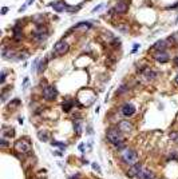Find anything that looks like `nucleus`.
Segmentation results:
<instances>
[{
	"label": "nucleus",
	"mask_w": 178,
	"mask_h": 179,
	"mask_svg": "<svg viewBox=\"0 0 178 179\" xmlns=\"http://www.w3.org/2000/svg\"><path fill=\"white\" fill-rule=\"evenodd\" d=\"M107 140L114 144V146L121 149V147H123L125 138H123V135H122V131L119 128H110L107 131Z\"/></svg>",
	"instance_id": "1"
},
{
	"label": "nucleus",
	"mask_w": 178,
	"mask_h": 179,
	"mask_svg": "<svg viewBox=\"0 0 178 179\" xmlns=\"http://www.w3.org/2000/svg\"><path fill=\"white\" fill-rule=\"evenodd\" d=\"M122 159H123V162L129 163V165H134V163H137L138 154H137V151L133 150V149H126L123 152H122Z\"/></svg>",
	"instance_id": "2"
},
{
	"label": "nucleus",
	"mask_w": 178,
	"mask_h": 179,
	"mask_svg": "<svg viewBox=\"0 0 178 179\" xmlns=\"http://www.w3.org/2000/svg\"><path fill=\"white\" fill-rule=\"evenodd\" d=\"M32 38L35 39L36 42H43V40H46L47 38H48V31H47L46 27L39 26V27H36V28L34 30Z\"/></svg>",
	"instance_id": "3"
},
{
	"label": "nucleus",
	"mask_w": 178,
	"mask_h": 179,
	"mask_svg": "<svg viewBox=\"0 0 178 179\" xmlns=\"http://www.w3.org/2000/svg\"><path fill=\"white\" fill-rule=\"evenodd\" d=\"M68 48H70V46H68V43L66 42V40H59L54 46V52L56 55H59V56H62V55L67 54Z\"/></svg>",
	"instance_id": "4"
},
{
	"label": "nucleus",
	"mask_w": 178,
	"mask_h": 179,
	"mask_svg": "<svg viewBox=\"0 0 178 179\" xmlns=\"http://www.w3.org/2000/svg\"><path fill=\"white\" fill-rule=\"evenodd\" d=\"M15 150L20 154H26L31 150V143L26 139H19L16 143H15Z\"/></svg>",
	"instance_id": "5"
},
{
	"label": "nucleus",
	"mask_w": 178,
	"mask_h": 179,
	"mask_svg": "<svg viewBox=\"0 0 178 179\" xmlns=\"http://www.w3.org/2000/svg\"><path fill=\"white\" fill-rule=\"evenodd\" d=\"M56 96H58V91L54 86H46L43 88V98L46 100H54Z\"/></svg>",
	"instance_id": "6"
},
{
	"label": "nucleus",
	"mask_w": 178,
	"mask_h": 179,
	"mask_svg": "<svg viewBox=\"0 0 178 179\" xmlns=\"http://www.w3.org/2000/svg\"><path fill=\"white\" fill-rule=\"evenodd\" d=\"M142 171V165L141 163H134V165L130 166V168L127 170V177L129 178H134V177H138Z\"/></svg>",
	"instance_id": "7"
},
{
	"label": "nucleus",
	"mask_w": 178,
	"mask_h": 179,
	"mask_svg": "<svg viewBox=\"0 0 178 179\" xmlns=\"http://www.w3.org/2000/svg\"><path fill=\"white\" fill-rule=\"evenodd\" d=\"M121 112H122V115H123V116H127V118H129V116L135 114V107H134L131 103H126L121 108Z\"/></svg>",
	"instance_id": "8"
},
{
	"label": "nucleus",
	"mask_w": 178,
	"mask_h": 179,
	"mask_svg": "<svg viewBox=\"0 0 178 179\" xmlns=\"http://www.w3.org/2000/svg\"><path fill=\"white\" fill-rule=\"evenodd\" d=\"M2 56L3 59H12V58L16 56V52L7 47V46H4V47H2Z\"/></svg>",
	"instance_id": "9"
},
{
	"label": "nucleus",
	"mask_w": 178,
	"mask_h": 179,
	"mask_svg": "<svg viewBox=\"0 0 178 179\" xmlns=\"http://www.w3.org/2000/svg\"><path fill=\"white\" fill-rule=\"evenodd\" d=\"M127 10H129V4L126 2H118L114 7V12L117 14H126Z\"/></svg>",
	"instance_id": "10"
},
{
	"label": "nucleus",
	"mask_w": 178,
	"mask_h": 179,
	"mask_svg": "<svg viewBox=\"0 0 178 179\" xmlns=\"http://www.w3.org/2000/svg\"><path fill=\"white\" fill-rule=\"evenodd\" d=\"M170 42H171L170 38H169L167 40H158V42L155 43L154 46H153V48H154V50H157V51H163L166 47H169Z\"/></svg>",
	"instance_id": "11"
},
{
	"label": "nucleus",
	"mask_w": 178,
	"mask_h": 179,
	"mask_svg": "<svg viewBox=\"0 0 178 179\" xmlns=\"http://www.w3.org/2000/svg\"><path fill=\"white\" fill-rule=\"evenodd\" d=\"M142 78L145 80H147V82H151V80H154L155 78H157V72L153 71V70H150V68H146L142 74Z\"/></svg>",
	"instance_id": "12"
},
{
	"label": "nucleus",
	"mask_w": 178,
	"mask_h": 179,
	"mask_svg": "<svg viewBox=\"0 0 178 179\" xmlns=\"http://www.w3.org/2000/svg\"><path fill=\"white\" fill-rule=\"evenodd\" d=\"M118 128L122 132H131L133 131V124L130 122H127V120H122V122H119V124H118Z\"/></svg>",
	"instance_id": "13"
},
{
	"label": "nucleus",
	"mask_w": 178,
	"mask_h": 179,
	"mask_svg": "<svg viewBox=\"0 0 178 179\" xmlns=\"http://www.w3.org/2000/svg\"><path fill=\"white\" fill-rule=\"evenodd\" d=\"M154 59L159 61V63H166V61H169V54L165 51H158L154 55Z\"/></svg>",
	"instance_id": "14"
},
{
	"label": "nucleus",
	"mask_w": 178,
	"mask_h": 179,
	"mask_svg": "<svg viewBox=\"0 0 178 179\" xmlns=\"http://www.w3.org/2000/svg\"><path fill=\"white\" fill-rule=\"evenodd\" d=\"M51 7L54 8V11H56V12H63V11L67 10V4H66V3H63V2L52 3Z\"/></svg>",
	"instance_id": "15"
},
{
	"label": "nucleus",
	"mask_w": 178,
	"mask_h": 179,
	"mask_svg": "<svg viewBox=\"0 0 178 179\" xmlns=\"http://www.w3.org/2000/svg\"><path fill=\"white\" fill-rule=\"evenodd\" d=\"M12 31H14V39L16 40V42H20L21 38H23V32H21V27H20V26H15L14 28H12Z\"/></svg>",
	"instance_id": "16"
},
{
	"label": "nucleus",
	"mask_w": 178,
	"mask_h": 179,
	"mask_svg": "<svg viewBox=\"0 0 178 179\" xmlns=\"http://www.w3.org/2000/svg\"><path fill=\"white\" fill-rule=\"evenodd\" d=\"M138 179H154V174H153L151 171H147V170H145V171H141V174L137 177Z\"/></svg>",
	"instance_id": "17"
},
{
	"label": "nucleus",
	"mask_w": 178,
	"mask_h": 179,
	"mask_svg": "<svg viewBox=\"0 0 178 179\" xmlns=\"http://www.w3.org/2000/svg\"><path fill=\"white\" fill-rule=\"evenodd\" d=\"M73 106H74L73 100H66L63 103V111H64V112H70L71 108H73Z\"/></svg>",
	"instance_id": "18"
},
{
	"label": "nucleus",
	"mask_w": 178,
	"mask_h": 179,
	"mask_svg": "<svg viewBox=\"0 0 178 179\" xmlns=\"http://www.w3.org/2000/svg\"><path fill=\"white\" fill-rule=\"evenodd\" d=\"M74 128H75V131H76V134H82V122H80V120H75Z\"/></svg>",
	"instance_id": "19"
},
{
	"label": "nucleus",
	"mask_w": 178,
	"mask_h": 179,
	"mask_svg": "<svg viewBox=\"0 0 178 179\" xmlns=\"http://www.w3.org/2000/svg\"><path fill=\"white\" fill-rule=\"evenodd\" d=\"M37 138H39L40 140H43V142H47L48 140V134H47L46 131H39L37 132Z\"/></svg>",
	"instance_id": "20"
},
{
	"label": "nucleus",
	"mask_w": 178,
	"mask_h": 179,
	"mask_svg": "<svg viewBox=\"0 0 178 179\" xmlns=\"http://www.w3.org/2000/svg\"><path fill=\"white\" fill-rule=\"evenodd\" d=\"M90 27H91V24L89 21H83V23H78L74 28H90Z\"/></svg>",
	"instance_id": "21"
},
{
	"label": "nucleus",
	"mask_w": 178,
	"mask_h": 179,
	"mask_svg": "<svg viewBox=\"0 0 178 179\" xmlns=\"http://www.w3.org/2000/svg\"><path fill=\"white\" fill-rule=\"evenodd\" d=\"M43 19H44V16H43V15H37V16L34 17V20H35L36 23L39 24V26H43Z\"/></svg>",
	"instance_id": "22"
},
{
	"label": "nucleus",
	"mask_w": 178,
	"mask_h": 179,
	"mask_svg": "<svg viewBox=\"0 0 178 179\" xmlns=\"http://www.w3.org/2000/svg\"><path fill=\"white\" fill-rule=\"evenodd\" d=\"M51 144H52V146H58V147H60L62 150H64V149H66V144H64V143H62V142L52 140V142H51Z\"/></svg>",
	"instance_id": "23"
},
{
	"label": "nucleus",
	"mask_w": 178,
	"mask_h": 179,
	"mask_svg": "<svg viewBox=\"0 0 178 179\" xmlns=\"http://www.w3.org/2000/svg\"><path fill=\"white\" fill-rule=\"evenodd\" d=\"M46 70V61H40V64H39V68H37V72H43V71Z\"/></svg>",
	"instance_id": "24"
},
{
	"label": "nucleus",
	"mask_w": 178,
	"mask_h": 179,
	"mask_svg": "<svg viewBox=\"0 0 178 179\" xmlns=\"http://www.w3.org/2000/svg\"><path fill=\"white\" fill-rule=\"evenodd\" d=\"M170 39H171V42H176V43H178V32L173 33V35L170 36Z\"/></svg>",
	"instance_id": "25"
},
{
	"label": "nucleus",
	"mask_w": 178,
	"mask_h": 179,
	"mask_svg": "<svg viewBox=\"0 0 178 179\" xmlns=\"http://www.w3.org/2000/svg\"><path fill=\"white\" fill-rule=\"evenodd\" d=\"M27 56H28V54H27V52H23V54H20V55H19V60H21V59H27Z\"/></svg>",
	"instance_id": "26"
},
{
	"label": "nucleus",
	"mask_w": 178,
	"mask_h": 179,
	"mask_svg": "<svg viewBox=\"0 0 178 179\" xmlns=\"http://www.w3.org/2000/svg\"><path fill=\"white\" fill-rule=\"evenodd\" d=\"M126 86H122V87L119 88V91H118V94H123V92H126Z\"/></svg>",
	"instance_id": "27"
},
{
	"label": "nucleus",
	"mask_w": 178,
	"mask_h": 179,
	"mask_svg": "<svg viewBox=\"0 0 178 179\" xmlns=\"http://www.w3.org/2000/svg\"><path fill=\"white\" fill-rule=\"evenodd\" d=\"M0 143H2V147H7L8 146V143H7V140L4 139V138H3L2 140H0Z\"/></svg>",
	"instance_id": "28"
},
{
	"label": "nucleus",
	"mask_w": 178,
	"mask_h": 179,
	"mask_svg": "<svg viewBox=\"0 0 178 179\" xmlns=\"http://www.w3.org/2000/svg\"><path fill=\"white\" fill-rule=\"evenodd\" d=\"M0 82H2V83L5 82V71H3V72H2V79H0Z\"/></svg>",
	"instance_id": "29"
},
{
	"label": "nucleus",
	"mask_w": 178,
	"mask_h": 179,
	"mask_svg": "<svg viewBox=\"0 0 178 179\" xmlns=\"http://www.w3.org/2000/svg\"><path fill=\"white\" fill-rule=\"evenodd\" d=\"M92 168H94V170H96V171H101V168H99L98 163H92Z\"/></svg>",
	"instance_id": "30"
},
{
	"label": "nucleus",
	"mask_w": 178,
	"mask_h": 179,
	"mask_svg": "<svg viewBox=\"0 0 178 179\" xmlns=\"http://www.w3.org/2000/svg\"><path fill=\"white\" fill-rule=\"evenodd\" d=\"M7 11H8V8H7V7H4V8L2 10V15H5V14H7Z\"/></svg>",
	"instance_id": "31"
},
{
	"label": "nucleus",
	"mask_w": 178,
	"mask_h": 179,
	"mask_svg": "<svg viewBox=\"0 0 178 179\" xmlns=\"http://www.w3.org/2000/svg\"><path fill=\"white\" fill-rule=\"evenodd\" d=\"M174 64H176V67H178V56L174 58Z\"/></svg>",
	"instance_id": "32"
},
{
	"label": "nucleus",
	"mask_w": 178,
	"mask_h": 179,
	"mask_svg": "<svg viewBox=\"0 0 178 179\" xmlns=\"http://www.w3.org/2000/svg\"><path fill=\"white\" fill-rule=\"evenodd\" d=\"M170 138H173V139H177L178 135H177V134H170Z\"/></svg>",
	"instance_id": "33"
},
{
	"label": "nucleus",
	"mask_w": 178,
	"mask_h": 179,
	"mask_svg": "<svg viewBox=\"0 0 178 179\" xmlns=\"http://www.w3.org/2000/svg\"><path fill=\"white\" fill-rule=\"evenodd\" d=\"M54 154H55V155H56V156H60V155H62V154H60V151H55V152H54Z\"/></svg>",
	"instance_id": "34"
},
{
	"label": "nucleus",
	"mask_w": 178,
	"mask_h": 179,
	"mask_svg": "<svg viewBox=\"0 0 178 179\" xmlns=\"http://www.w3.org/2000/svg\"><path fill=\"white\" fill-rule=\"evenodd\" d=\"M79 150H80V151L84 150V146H83V144H80V146H79Z\"/></svg>",
	"instance_id": "35"
},
{
	"label": "nucleus",
	"mask_w": 178,
	"mask_h": 179,
	"mask_svg": "<svg viewBox=\"0 0 178 179\" xmlns=\"http://www.w3.org/2000/svg\"><path fill=\"white\" fill-rule=\"evenodd\" d=\"M70 179H78V175H74V177H71Z\"/></svg>",
	"instance_id": "36"
},
{
	"label": "nucleus",
	"mask_w": 178,
	"mask_h": 179,
	"mask_svg": "<svg viewBox=\"0 0 178 179\" xmlns=\"http://www.w3.org/2000/svg\"><path fill=\"white\" fill-rule=\"evenodd\" d=\"M176 82H177V84H178V75L176 76Z\"/></svg>",
	"instance_id": "37"
}]
</instances>
